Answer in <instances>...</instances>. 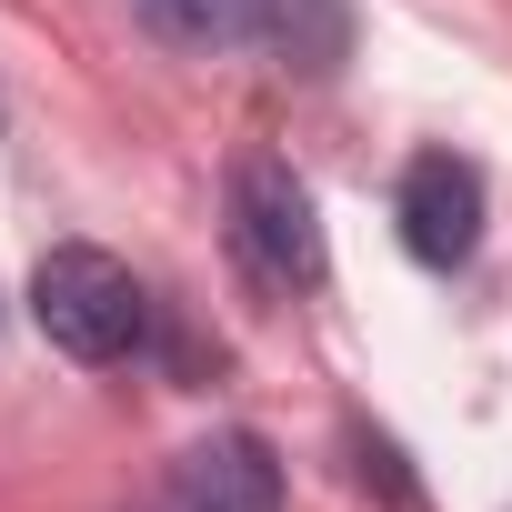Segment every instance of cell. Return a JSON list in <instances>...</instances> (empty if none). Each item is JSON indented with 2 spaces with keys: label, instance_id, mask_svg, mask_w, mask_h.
<instances>
[{
  "label": "cell",
  "instance_id": "obj_1",
  "mask_svg": "<svg viewBox=\"0 0 512 512\" xmlns=\"http://www.w3.org/2000/svg\"><path fill=\"white\" fill-rule=\"evenodd\" d=\"M31 322L71 362H121V352H141L151 302H141L131 262H111V251H91V241H61L51 262L31 272Z\"/></svg>",
  "mask_w": 512,
  "mask_h": 512
},
{
  "label": "cell",
  "instance_id": "obj_2",
  "mask_svg": "<svg viewBox=\"0 0 512 512\" xmlns=\"http://www.w3.org/2000/svg\"><path fill=\"white\" fill-rule=\"evenodd\" d=\"M231 241H241V262L282 282V292H312L332 272V251H322V221H312V191L292 181V161L272 151H251L231 171Z\"/></svg>",
  "mask_w": 512,
  "mask_h": 512
},
{
  "label": "cell",
  "instance_id": "obj_3",
  "mask_svg": "<svg viewBox=\"0 0 512 512\" xmlns=\"http://www.w3.org/2000/svg\"><path fill=\"white\" fill-rule=\"evenodd\" d=\"M392 221H402V251H412L422 272H462L472 241H482V171L452 161V151H422V161L402 171Z\"/></svg>",
  "mask_w": 512,
  "mask_h": 512
},
{
  "label": "cell",
  "instance_id": "obj_4",
  "mask_svg": "<svg viewBox=\"0 0 512 512\" xmlns=\"http://www.w3.org/2000/svg\"><path fill=\"white\" fill-rule=\"evenodd\" d=\"M171 512H282V462L262 432H211L171 472Z\"/></svg>",
  "mask_w": 512,
  "mask_h": 512
},
{
  "label": "cell",
  "instance_id": "obj_5",
  "mask_svg": "<svg viewBox=\"0 0 512 512\" xmlns=\"http://www.w3.org/2000/svg\"><path fill=\"white\" fill-rule=\"evenodd\" d=\"M131 11L171 51H241V41H262V0H131Z\"/></svg>",
  "mask_w": 512,
  "mask_h": 512
},
{
  "label": "cell",
  "instance_id": "obj_6",
  "mask_svg": "<svg viewBox=\"0 0 512 512\" xmlns=\"http://www.w3.org/2000/svg\"><path fill=\"white\" fill-rule=\"evenodd\" d=\"M262 41L282 51V71H332L352 51L342 0H262Z\"/></svg>",
  "mask_w": 512,
  "mask_h": 512
}]
</instances>
